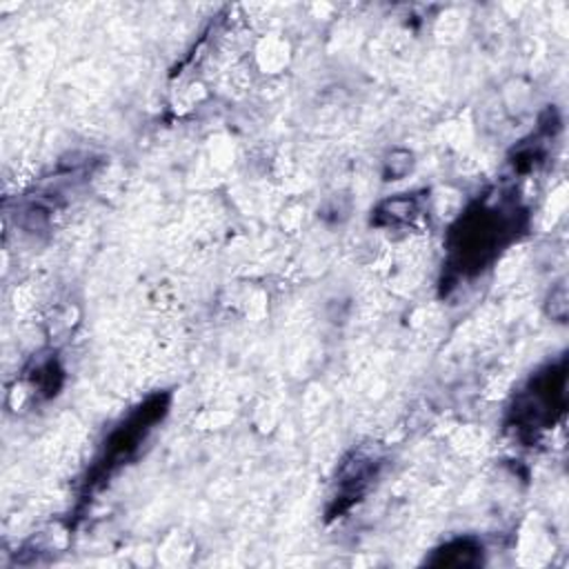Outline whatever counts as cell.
Listing matches in <instances>:
<instances>
[{
    "instance_id": "obj_1",
    "label": "cell",
    "mask_w": 569,
    "mask_h": 569,
    "mask_svg": "<svg viewBox=\"0 0 569 569\" xmlns=\"http://www.w3.org/2000/svg\"><path fill=\"white\" fill-rule=\"evenodd\" d=\"M513 213L516 211L507 213L505 209L480 204L460 220V224L453 229L451 253L462 273L467 269H482V264L493 258L496 249L511 238L516 231Z\"/></svg>"
},
{
    "instance_id": "obj_2",
    "label": "cell",
    "mask_w": 569,
    "mask_h": 569,
    "mask_svg": "<svg viewBox=\"0 0 569 569\" xmlns=\"http://www.w3.org/2000/svg\"><path fill=\"white\" fill-rule=\"evenodd\" d=\"M565 409V360L549 365L536 373L529 387L516 400V425L518 429H545Z\"/></svg>"
},
{
    "instance_id": "obj_3",
    "label": "cell",
    "mask_w": 569,
    "mask_h": 569,
    "mask_svg": "<svg viewBox=\"0 0 569 569\" xmlns=\"http://www.w3.org/2000/svg\"><path fill=\"white\" fill-rule=\"evenodd\" d=\"M167 405H169L167 396H153L144 405L133 409L129 413V418L111 431V436L104 445V458L100 460L98 469L109 471L111 467L131 458V453L144 440L149 429L167 413Z\"/></svg>"
},
{
    "instance_id": "obj_4",
    "label": "cell",
    "mask_w": 569,
    "mask_h": 569,
    "mask_svg": "<svg viewBox=\"0 0 569 569\" xmlns=\"http://www.w3.org/2000/svg\"><path fill=\"white\" fill-rule=\"evenodd\" d=\"M480 558V547L471 540H456L445 545L440 551H436V558L429 560V565H449V567H469L476 565Z\"/></svg>"
},
{
    "instance_id": "obj_5",
    "label": "cell",
    "mask_w": 569,
    "mask_h": 569,
    "mask_svg": "<svg viewBox=\"0 0 569 569\" xmlns=\"http://www.w3.org/2000/svg\"><path fill=\"white\" fill-rule=\"evenodd\" d=\"M416 211V204L411 198H393V200H387L380 209L382 216L389 218V222H400V220H409L411 213Z\"/></svg>"
}]
</instances>
